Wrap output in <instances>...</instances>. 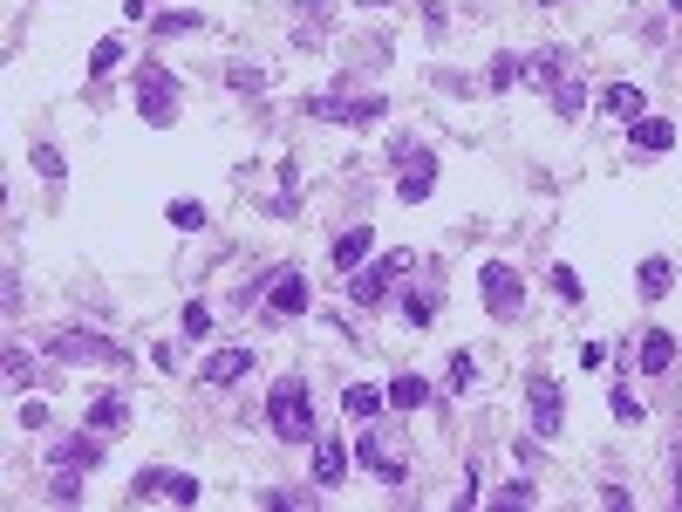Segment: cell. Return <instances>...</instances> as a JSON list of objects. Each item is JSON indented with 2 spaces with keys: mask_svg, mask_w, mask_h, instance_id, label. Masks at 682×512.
Segmentation results:
<instances>
[{
  "mask_svg": "<svg viewBox=\"0 0 682 512\" xmlns=\"http://www.w3.org/2000/svg\"><path fill=\"white\" fill-rule=\"evenodd\" d=\"M266 308L280 321H294L314 308V287H307V274H294V267H273V280H266Z\"/></svg>",
  "mask_w": 682,
  "mask_h": 512,
  "instance_id": "obj_8",
  "label": "cell"
},
{
  "mask_svg": "<svg viewBox=\"0 0 682 512\" xmlns=\"http://www.w3.org/2000/svg\"><path fill=\"white\" fill-rule=\"evenodd\" d=\"M403 267H410V253H382V260H362L355 274H341V280H348V301H355V308H376L382 294L396 287V274H403Z\"/></svg>",
  "mask_w": 682,
  "mask_h": 512,
  "instance_id": "obj_3",
  "label": "cell"
},
{
  "mask_svg": "<svg viewBox=\"0 0 682 512\" xmlns=\"http://www.w3.org/2000/svg\"><path fill=\"white\" fill-rule=\"evenodd\" d=\"M396 198L403 205H423V198L437 192V164H430V151H410V144H396Z\"/></svg>",
  "mask_w": 682,
  "mask_h": 512,
  "instance_id": "obj_7",
  "label": "cell"
},
{
  "mask_svg": "<svg viewBox=\"0 0 682 512\" xmlns=\"http://www.w3.org/2000/svg\"><path fill=\"white\" fill-rule=\"evenodd\" d=\"M82 424H89V431H103V437H116L123 424H130V403H123V396H96Z\"/></svg>",
  "mask_w": 682,
  "mask_h": 512,
  "instance_id": "obj_19",
  "label": "cell"
},
{
  "mask_svg": "<svg viewBox=\"0 0 682 512\" xmlns=\"http://www.w3.org/2000/svg\"><path fill=\"white\" fill-rule=\"evenodd\" d=\"M116 62H123V41H96V55H89V76H110Z\"/></svg>",
  "mask_w": 682,
  "mask_h": 512,
  "instance_id": "obj_32",
  "label": "cell"
},
{
  "mask_svg": "<svg viewBox=\"0 0 682 512\" xmlns=\"http://www.w3.org/2000/svg\"><path fill=\"white\" fill-rule=\"evenodd\" d=\"M226 82H232V89H260V69H246V62H232V69H226Z\"/></svg>",
  "mask_w": 682,
  "mask_h": 512,
  "instance_id": "obj_40",
  "label": "cell"
},
{
  "mask_svg": "<svg viewBox=\"0 0 682 512\" xmlns=\"http://www.w3.org/2000/svg\"><path fill=\"white\" fill-rule=\"evenodd\" d=\"M164 478H171V472H157V465H151V472H137L130 492H137V499H164Z\"/></svg>",
  "mask_w": 682,
  "mask_h": 512,
  "instance_id": "obj_38",
  "label": "cell"
},
{
  "mask_svg": "<svg viewBox=\"0 0 682 512\" xmlns=\"http://www.w3.org/2000/svg\"><path fill=\"white\" fill-rule=\"evenodd\" d=\"M492 499H498V506H512V512H519V506H532L539 492H532V478H512V485H505V492H492Z\"/></svg>",
  "mask_w": 682,
  "mask_h": 512,
  "instance_id": "obj_33",
  "label": "cell"
},
{
  "mask_svg": "<svg viewBox=\"0 0 682 512\" xmlns=\"http://www.w3.org/2000/svg\"><path fill=\"white\" fill-rule=\"evenodd\" d=\"M437 315V294H403V328H430Z\"/></svg>",
  "mask_w": 682,
  "mask_h": 512,
  "instance_id": "obj_26",
  "label": "cell"
},
{
  "mask_svg": "<svg viewBox=\"0 0 682 512\" xmlns=\"http://www.w3.org/2000/svg\"><path fill=\"white\" fill-rule=\"evenodd\" d=\"M635 287H642V301H662V294L676 287V267H669L662 253H648L642 267H635Z\"/></svg>",
  "mask_w": 682,
  "mask_h": 512,
  "instance_id": "obj_18",
  "label": "cell"
},
{
  "mask_svg": "<svg viewBox=\"0 0 682 512\" xmlns=\"http://www.w3.org/2000/svg\"><path fill=\"white\" fill-rule=\"evenodd\" d=\"M260 506H314V492H280L273 485V492H260Z\"/></svg>",
  "mask_w": 682,
  "mask_h": 512,
  "instance_id": "obj_39",
  "label": "cell"
},
{
  "mask_svg": "<svg viewBox=\"0 0 682 512\" xmlns=\"http://www.w3.org/2000/svg\"><path fill=\"white\" fill-rule=\"evenodd\" d=\"M28 376H35V362L21 355V342H7V383H14V390H28Z\"/></svg>",
  "mask_w": 682,
  "mask_h": 512,
  "instance_id": "obj_31",
  "label": "cell"
},
{
  "mask_svg": "<svg viewBox=\"0 0 682 512\" xmlns=\"http://www.w3.org/2000/svg\"><path fill=\"white\" fill-rule=\"evenodd\" d=\"M526 403H532V437H560L567 424V403H560V376H526Z\"/></svg>",
  "mask_w": 682,
  "mask_h": 512,
  "instance_id": "obj_5",
  "label": "cell"
},
{
  "mask_svg": "<svg viewBox=\"0 0 682 512\" xmlns=\"http://www.w3.org/2000/svg\"><path fill=\"white\" fill-rule=\"evenodd\" d=\"M28 164H35V171H41V178H48V185H55L62 171H69V164H62V151H55V144H35V151H28Z\"/></svg>",
  "mask_w": 682,
  "mask_h": 512,
  "instance_id": "obj_28",
  "label": "cell"
},
{
  "mask_svg": "<svg viewBox=\"0 0 682 512\" xmlns=\"http://www.w3.org/2000/svg\"><path fill=\"white\" fill-rule=\"evenodd\" d=\"M519 82H532V89H553V82H567V48H539L526 62V76Z\"/></svg>",
  "mask_w": 682,
  "mask_h": 512,
  "instance_id": "obj_16",
  "label": "cell"
},
{
  "mask_svg": "<svg viewBox=\"0 0 682 512\" xmlns=\"http://www.w3.org/2000/svg\"><path fill=\"white\" fill-rule=\"evenodd\" d=\"M519 76H526V62H519V55H498V62H492V89H512Z\"/></svg>",
  "mask_w": 682,
  "mask_h": 512,
  "instance_id": "obj_34",
  "label": "cell"
},
{
  "mask_svg": "<svg viewBox=\"0 0 682 512\" xmlns=\"http://www.w3.org/2000/svg\"><path fill=\"white\" fill-rule=\"evenodd\" d=\"M478 294H485V308H492L498 321H512L526 308V280L512 274L505 260H485V267H478Z\"/></svg>",
  "mask_w": 682,
  "mask_h": 512,
  "instance_id": "obj_4",
  "label": "cell"
},
{
  "mask_svg": "<svg viewBox=\"0 0 682 512\" xmlns=\"http://www.w3.org/2000/svg\"><path fill=\"white\" fill-rule=\"evenodd\" d=\"M355 465H369V472H376L382 485H403V478H410V465L382 458V444H376V437H355Z\"/></svg>",
  "mask_w": 682,
  "mask_h": 512,
  "instance_id": "obj_17",
  "label": "cell"
},
{
  "mask_svg": "<svg viewBox=\"0 0 682 512\" xmlns=\"http://www.w3.org/2000/svg\"><path fill=\"white\" fill-rule=\"evenodd\" d=\"M239 376H253V349H212L198 362V383H212V390H226Z\"/></svg>",
  "mask_w": 682,
  "mask_h": 512,
  "instance_id": "obj_11",
  "label": "cell"
},
{
  "mask_svg": "<svg viewBox=\"0 0 682 512\" xmlns=\"http://www.w3.org/2000/svg\"><path fill=\"white\" fill-rule=\"evenodd\" d=\"M348 478V444L341 437H314V485H341Z\"/></svg>",
  "mask_w": 682,
  "mask_h": 512,
  "instance_id": "obj_14",
  "label": "cell"
},
{
  "mask_svg": "<svg viewBox=\"0 0 682 512\" xmlns=\"http://www.w3.org/2000/svg\"><path fill=\"white\" fill-rule=\"evenodd\" d=\"M628 144L648 151V158H662V151H676V123L669 117H635L628 123Z\"/></svg>",
  "mask_w": 682,
  "mask_h": 512,
  "instance_id": "obj_12",
  "label": "cell"
},
{
  "mask_svg": "<svg viewBox=\"0 0 682 512\" xmlns=\"http://www.w3.org/2000/svg\"><path fill=\"white\" fill-rule=\"evenodd\" d=\"M669 362H676V335L669 328H648L642 335V376H662Z\"/></svg>",
  "mask_w": 682,
  "mask_h": 512,
  "instance_id": "obj_20",
  "label": "cell"
},
{
  "mask_svg": "<svg viewBox=\"0 0 682 512\" xmlns=\"http://www.w3.org/2000/svg\"><path fill=\"white\" fill-rule=\"evenodd\" d=\"M444 376H451V390L464 396V390H471V383H478V355H471V349H457V355H451V369H444Z\"/></svg>",
  "mask_w": 682,
  "mask_h": 512,
  "instance_id": "obj_25",
  "label": "cell"
},
{
  "mask_svg": "<svg viewBox=\"0 0 682 512\" xmlns=\"http://www.w3.org/2000/svg\"><path fill=\"white\" fill-rule=\"evenodd\" d=\"M539 7H567V0H539Z\"/></svg>",
  "mask_w": 682,
  "mask_h": 512,
  "instance_id": "obj_42",
  "label": "cell"
},
{
  "mask_svg": "<svg viewBox=\"0 0 682 512\" xmlns=\"http://www.w3.org/2000/svg\"><path fill=\"white\" fill-rule=\"evenodd\" d=\"M607 410H614L621 424H642V403H635L628 390H607Z\"/></svg>",
  "mask_w": 682,
  "mask_h": 512,
  "instance_id": "obj_35",
  "label": "cell"
},
{
  "mask_svg": "<svg viewBox=\"0 0 682 512\" xmlns=\"http://www.w3.org/2000/svg\"><path fill=\"white\" fill-rule=\"evenodd\" d=\"M82 499V478L76 472H55V485H48V506H76Z\"/></svg>",
  "mask_w": 682,
  "mask_h": 512,
  "instance_id": "obj_29",
  "label": "cell"
},
{
  "mask_svg": "<svg viewBox=\"0 0 682 512\" xmlns=\"http://www.w3.org/2000/svg\"><path fill=\"white\" fill-rule=\"evenodd\" d=\"M389 403H396V410H423V403H430V383H423V376H396V383H389Z\"/></svg>",
  "mask_w": 682,
  "mask_h": 512,
  "instance_id": "obj_22",
  "label": "cell"
},
{
  "mask_svg": "<svg viewBox=\"0 0 682 512\" xmlns=\"http://www.w3.org/2000/svg\"><path fill=\"white\" fill-rule=\"evenodd\" d=\"M137 117L151 130H171L178 123V76L164 62H137Z\"/></svg>",
  "mask_w": 682,
  "mask_h": 512,
  "instance_id": "obj_2",
  "label": "cell"
},
{
  "mask_svg": "<svg viewBox=\"0 0 682 512\" xmlns=\"http://www.w3.org/2000/svg\"><path fill=\"white\" fill-rule=\"evenodd\" d=\"M328 253H335V274H355V267L376 253V233H369V226H348V233H341Z\"/></svg>",
  "mask_w": 682,
  "mask_h": 512,
  "instance_id": "obj_13",
  "label": "cell"
},
{
  "mask_svg": "<svg viewBox=\"0 0 682 512\" xmlns=\"http://www.w3.org/2000/svg\"><path fill=\"white\" fill-rule=\"evenodd\" d=\"M601 110H607V117H621V123H635V117H648V96L635 89V82H607Z\"/></svg>",
  "mask_w": 682,
  "mask_h": 512,
  "instance_id": "obj_15",
  "label": "cell"
},
{
  "mask_svg": "<svg viewBox=\"0 0 682 512\" xmlns=\"http://www.w3.org/2000/svg\"><path fill=\"white\" fill-rule=\"evenodd\" d=\"M164 499H171V506H198V499H205V485H198L191 472H171V478H164Z\"/></svg>",
  "mask_w": 682,
  "mask_h": 512,
  "instance_id": "obj_24",
  "label": "cell"
},
{
  "mask_svg": "<svg viewBox=\"0 0 682 512\" xmlns=\"http://www.w3.org/2000/svg\"><path fill=\"white\" fill-rule=\"evenodd\" d=\"M669 14H676V21H682V0H669Z\"/></svg>",
  "mask_w": 682,
  "mask_h": 512,
  "instance_id": "obj_41",
  "label": "cell"
},
{
  "mask_svg": "<svg viewBox=\"0 0 682 512\" xmlns=\"http://www.w3.org/2000/svg\"><path fill=\"white\" fill-rule=\"evenodd\" d=\"M48 355H55V362H123V349L103 342V335H89V328H62V335L48 342Z\"/></svg>",
  "mask_w": 682,
  "mask_h": 512,
  "instance_id": "obj_9",
  "label": "cell"
},
{
  "mask_svg": "<svg viewBox=\"0 0 682 512\" xmlns=\"http://www.w3.org/2000/svg\"><path fill=\"white\" fill-rule=\"evenodd\" d=\"M553 294H560V301H580L587 287H580V274H573V267H553Z\"/></svg>",
  "mask_w": 682,
  "mask_h": 512,
  "instance_id": "obj_37",
  "label": "cell"
},
{
  "mask_svg": "<svg viewBox=\"0 0 682 512\" xmlns=\"http://www.w3.org/2000/svg\"><path fill=\"white\" fill-rule=\"evenodd\" d=\"M307 117H321V123H382V96H307L301 103Z\"/></svg>",
  "mask_w": 682,
  "mask_h": 512,
  "instance_id": "obj_6",
  "label": "cell"
},
{
  "mask_svg": "<svg viewBox=\"0 0 682 512\" xmlns=\"http://www.w3.org/2000/svg\"><path fill=\"white\" fill-rule=\"evenodd\" d=\"M178 335H185V342H205V335H212V315H205V308L191 301V308H185V321H178Z\"/></svg>",
  "mask_w": 682,
  "mask_h": 512,
  "instance_id": "obj_30",
  "label": "cell"
},
{
  "mask_svg": "<svg viewBox=\"0 0 682 512\" xmlns=\"http://www.w3.org/2000/svg\"><path fill=\"white\" fill-rule=\"evenodd\" d=\"M266 424H273L280 444H307V437H314V403H307V383H301V376L273 383V396H266Z\"/></svg>",
  "mask_w": 682,
  "mask_h": 512,
  "instance_id": "obj_1",
  "label": "cell"
},
{
  "mask_svg": "<svg viewBox=\"0 0 682 512\" xmlns=\"http://www.w3.org/2000/svg\"><path fill=\"white\" fill-rule=\"evenodd\" d=\"M553 110H560V117H580V110H587V89H580V82H553Z\"/></svg>",
  "mask_w": 682,
  "mask_h": 512,
  "instance_id": "obj_27",
  "label": "cell"
},
{
  "mask_svg": "<svg viewBox=\"0 0 682 512\" xmlns=\"http://www.w3.org/2000/svg\"><path fill=\"white\" fill-rule=\"evenodd\" d=\"M382 403H389V390H369V383H348V390H341V410H348V417H376Z\"/></svg>",
  "mask_w": 682,
  "mask_h": 512,
  "instance_id": "obj_21",
  "label": "cell"
},
{
  "mask_svg": "<svg viewBox=\"0 0 682 512\" xmlns=\"http://www.w3.org/2000/svg\"><path fill=\"white\" fill-rule=\"evenodd\" d=\"M164 219H171L178 233H198V226H205V205H198V198H171V205H164Z\"/></svg>",
  "mask_w": 682,
  "mask_h": 512,
  "instance_id": "obj_23",
  "label": "cell"
},
{
  "mask_svg": "<svg viewBox=\"0 0 682 512\" xmlns=\"http://www.w3.org/2000/svg\"><path fill=\"white\" fill-rule=\"evenodd\" d=\"M48 465H55V472H89V465H103V431L82 424V437H69V444L48 451Z\"/></svg>",
  "mask_w": 682,
  "mask_h": 512,
  "instance_id": "obj_10",
  "label": "cell"
},
{
  "mask_svg": "<svg viewBox=\"0 0 682 512\" xmlns=\"http://www.w3.org/2000/svg\"><path fill=\"white\" fill-rule=\"evenodd\" d=\"M198 28V14L191 7H178V14H157V35H191Z\"/></svg>",
  "mask_w": 682,
  "mask_h": 512,
  "instance_id": "obj_36",
  "label": "cell"
}]
</instances>
